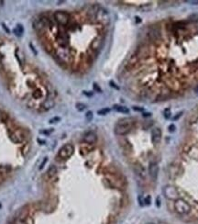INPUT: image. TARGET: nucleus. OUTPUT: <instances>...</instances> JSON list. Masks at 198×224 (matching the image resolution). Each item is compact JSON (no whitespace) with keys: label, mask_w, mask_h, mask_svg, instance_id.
<instances>
[{"label":"nucleus","mask_w":198,"mask_h":224,"mask_svg":"<svg viewBox=\"0 0 198 224\" xmlns=\"http://www.w3.org/2000/svg\"><path fill=\"white\" fill-rule=\"evenodd\" d=\"M33 29H34V30L37 32L38 35L42 36V35L45 34L46 29H47V27L42 22V20H41V19H37V20H35L33 21Z\"/></svg>","instance_id":"obj_10"},{"label":"nucleus","mask_w":198,"mask_h":224,"mask_svg":"<svg viewBox=\"0 0 198 224\" xmlns=\"http://www.w3.org/2000/svg\"><path fill=\"white\" fill-rule=\"evenodd\" d=\"M185 2L188 3V4L194 5V6H197L198 5V0H187V1H185Z\"/></svg>","instance_id":"obj_32"},{"label":"nucleus","mask_w":198,"mask_h":224,"mask_svg":"<svg viewBox=\"0 0 198 224\" xmlns=\"http://www.w3.org/2000/svg\"><path fill=\"white\" fill-rule=\"evenodd\" d=\"M134 171H135V173L137 174L138 176H140V178H142V179H145L146 178V170H145V168H144V166L141 165V164H140V163H137V164H135L134 165Z\"/></svg>","instance_id":"obj_15"},{"label":"nucleus","mask_w":198,"mask_h":224,"mask_svg":"<svg viewBox=\"0 0 198 224\" xmlns=\"http://www.w3.org/2000/svg\"><path fill=\"white\" fill-rule=\"evenodd\" d=\"M61 121V118H59V117H54L53 119H51V120H50V123H56V122H58V121Z\"/></svg>","instance_id":"obj_31"},{"label":"nucleus","mask_w":198,"mask_h":224,"mask_svg":"<svg viewBox=\"0 0 198 224\" xmlns=\"http://www.w3.org/2000/svg\"><path fill=\"white\" fill-rule=\"evenodd\" d=\"M150 115H151L150 113H144V114H143V117H150Z\"/></svg>","instance_id":"obj_44"},{"label":"nucleus","mask_w":198,"mask_h":224,"mask_svg":"<svg viewBox=\"0 0 198 224\" xmlns=\"http://www.w3.org/2000/svg\"><path fill=\"white\" fill-rule=\"evenodd\" d=\"M103 43H104V39H103V37L97 36V37H96V38L92 41V42H91V44H90V48H91V50L93 51H98L99 49L102 47Z\"/></svg>","instance_id":"obj_13"},{"label":"nucleus","mask_w":198,"mask_h":224,"mask_svg":"<svg viewBox=\"0 0 198 224\" xmlns=\"http://www.w3.org/2000/svg\"><path fill=\"white\" fill-rule=\"evenodd\" d=\"M133 109L138 110V111H142V110H143V108H139V107H133Z\"/></svg>","instance_id":"obj_40"},{"label":"nucleus","mask_w":198,"mask_h":224,"mask_svg":"<svg viewBox=\"0 0 198 224\" xmlns=\"http://www.w3.org/2000/svg\"><path fill=\"white\" fill-rule=\"evenodd\" d=\"M134 124V121L130 118H125L118 121L115 126V133L118 136L127 135L131 130Z\"/></svg>","instance_id":"obj_1"},{"label":"nucleus","mask_w":198,"mask_h":224,"mask_svg":"<svg viewBox=\"0 0 198 224\" xmlns=\"http://www.w3.org/2000/svg\"><path fill=\"white\" fill-rule=\"evenodd\" d=\"M47 159H48L47 157H45V158H44V161H43V163H41V167H40V169H42V168L44 167L45 164L47 163Z\"/></svg>","instance_id":"obj_36"},{"label":"nucleus","mask_w":198,"mask_h":224,"mask_svg":"<svg viewBox=\"0 0 198 224\" xmlns=\"http://www.w3.org/2000/svg\"><path fill=\"white\" fill-rule=\"evenodd\" d=\"M113 108L119 113H123V114H128L129 113V109L127 108L124 107V106H121V105H114Z\"/></svg>","instance_id":"obj_19"},{"label":"nucleus","mask_w":198,"mask_h":224,"mask_svg":"<svg viewBox=\"0 0 198 224\" xmlns=\"http://www.w3.org/2000/svg\"><path fill=\"white\" fill-rule=\"evenodd\" d=\"M75 107H76L77 110H79V111H83L86 108V105L84 103H77Z\"/></svg>","instance_id":"obj_28"},{"label":"nucleus","mask_w":198,"mask_h":224,"mask_svg":"<svg viewBox=\"0 0 198 224\" xmlns=\"http://www.w3.org/2000/svg\"><path fill=\"white\" fill-rule=\"evenodd\" d=\"M135 19H136V22H137V23H140V22H141V19H140L139 17H136Z\"/></svg>","instance_id":"obj_42"},{"label":"nucleus","mask_w":198,"mask_h":224,"mask_svg":"<svg viewBox=\"0 0 198 224\" xmlns=\"http://www.w3.org/2000/svg\"><path fill=\"white\" fill-rule=\"evenodd\" d=\"M53 18H54L55 21L61 27H65L70 21V15L67 12L62 11V10L56 11L53 14Z\"/></svg>","instance_id":"obj_4"},{"label":"nucleus","mask_w":198,"mask_h":224,"mask_svg":"<svg viewBox=\"0 0 198 224\" xmlns=\"http://www.w3.org/2000/svg\"><path fill=\"white\" fill-rule=\"evenodd\" d=\"M148 224H153V223H148Z\"/></svg>","instance_id":"obj_47"},{"label":"nucleus","mask_w":198,"mask_h":224,"mask_svg":"<svg viewBox=\"0 0 198 224\" xmlns=\"http://www.w3.org/2000/svg\"><path fill=\"white\" fill-rule=\"evenodd\" d=\"M2 27H3V29L6 31V33H9L10 32V30L8 29V28L6 27V24H4V23H2Z\"/></svg>","instance_id":"obj_37"},{"label":"nucleus","mask_w":198,"mask_h":224,"mask_svg":"<svg viewBox=\"0 0 198 224\" xmlns=\"http://www.w3.org/2000/svg\"><path fill=\"white\" fill-rule=\"evenodd\" d=\"M83 141H84V143L92 145V144H94V143H97V135L94 131H88V132H86V133L84 135Z\"/></svg>","instance_id":"obj_12"},{"label":"nucleus","mask_w":198,"mask_h":224,"mask_svg":"<svg viewBox=\"0 0 198 224\" xmlns=\"http://www.w3.org/2000/svg\"><path fill=\"white\" fill-rule=\"evenodd\" d=\"M171 115H172V112H171V108H167L163 110V116L166 120L170 119L171 118Z\"/></svg>","instance_id":"obj_26"},{"label":"nucleus","mask_w":198,"mask_h":224,"mask_svg":"<svg viewBox=\"0 0 198 224\" xmlns=\"http://www.w3.org/2000/svg\"><path fill=\"white\" fill-rule=\"evenodd\" d=\"M175 125L174 124H171L169 126V131H171V132H173L174 130H175Z\"/></svg>","instance_id":"obj_35"},{"label":"nucleus","mask_w":198,"mask_h":224,"mask_svg":"<svg viewBox=\"0 0 198 224\" xmlns=\"http://www.w3.org/2000/svg\"><path fill=\"white\" fill-rule=\"evenodd\" d=\"M96 21L102 26H104V27L109 25L110 17H109V14L107 13V11L105 9L99 7L98 11L97 13V16H96Z\"/></svg>","instance_id":"obj_5"},{"label":"nucleus","mask_w":198,"mask_h":224,"mask_svg":"<svg viewBox=\"0 0 198 224\" xmlns=\"http://www.w3.org/2000/svg\"><path fill=\"white\" fill-rule=\"evenodd\" d=\"M29 46H30V48H31V50H32V51H33V52L35 53V55H36V54H37V51L34 50V48L32 47V45H31V44H29Z\"/></svg>","instance_id":"obj_43"},{"label":"nucleus","mask_w":198,"mask_h":224,"mask_svg":"<svg viewBox=\"0 0 198 224\" xmlns=\"http://www.w3.org/2000/svg\"><path fill=\"white\" fill-rule=\"evenodd\" d=\"M174 209H175V211L180 215H187L191 211L190 204L183 199H178L175 200Z\"/></svg>","instance_id":"obj_2"},{"label":"nucleus","mask_w":198,"mask_h":224,"mask_svg":"<svg viewBox=\"0 0 198 224\" xmlns=\"http://www.w3.org/2000/svg\"><path fill=\"white\" fill-rule=\"evenodd\" d=\"M25 222H26V224H34V222H33V220H32L30 217H28V218H27V220L25 221Z\"/></svg>","instance_id":"obj_34"},{"label":"nucleus","mask_w":198,"mask_h":224,"mask_svg":"<svg viewBox=\"0 0 198 224\" xmlns=\"http://www.w3.org/2000/svg\"><path fill=\"white\" fill-rule=\"evenodd\" d=\"M182 114H183V112H180V113H178V114H177L178 116H175V117L173 118V120H174V121H176V120H178V119H179V118H180V117L182 116Z\"/></svg>","instance_id":"obj_39"},{"label":"nucleus","mask_w":198,"mask_h":224,"mask_svg":"<svg viewBox=\"0 0 198 224\" xmlns=\"http://www.w3.org/2000/svg\"><path fill=\"white\" fill-rule=\"evenodd\" d=\"M148 174L153 180L157 179L159 174V165L156 163L152 162L148 165Z\"/></svg>","instance_id":"obj_14"},{"label":"nucleus","mask_w":198,"mask_h":224,"mask_svg":"<svg viewBox=\"0 0 198 224\" xmlns=\"http://www.w3.org/2000/svg\"><path fill=\"white\" fill-rule=\"evenodd\" d=\"M138 60H139V58L135 55V56H133L129 61H128V63L127 64V65H126V68L127 69V70H131L134 66H135V64L138 63Z\"/></svg>","instance_id":"obj_20"},{"label":"nucleus","mask_w":198,"mask_h":224,"mask_svg":"<svg viewBox=\"0 0 198 224\" xmlns=\"http://www.w3.org/2000/svg\"><path fill=\"white\" fill-rule=\"evenodd\" d=\"M56 42L61 48H67V46L69 45V36H68V34L66 32L59 30V33L56 37Z\"/></svg>","instance_id":"obj_9"},{"label":"nucleus","mask_w":198,"mask_h":224,"mask_svg":"<svg viewBox=\"0 0 198 224\" xmlns=\"http://www.w3.org/2000/svg\"><path fill=\"white\" fill-rule=\"evenodd\" d=\"M15 224H26V222H23V221H20L19 219H18V220L16 221Z\"/></svg>","instance_id":"obj_38"},{"label":"nucleus","mask_w":198,"mask_h":224,"mask_svg":"<svg viewBox=\"0 0 198 224\" xmlns=\"http://www.w3.org/2000/svg\"><path fill=\"white\" fill-rule=\"evenodd\" d=\"M74 147L73 144H71V143L64 144L61 149L59 150L58 157H60L62 160H67L74 154Z\"/></svg>","instance_id":"obj_6"},{"label":"nucleus","mask_w":198,"mask_h":224,"mask_svg":"<svg viewBox=\"0 0 198 224\" xmlns=\"http://www.w3.org/2000/svg\"><path fill=\"white\" fill-rule=\"evenodd\" d=\"M57 172H58L57 167H56L55 165H50L49 167V169H48V171H47V176H48V178H50V179L53 178V177L57 174Z\"/></svg>","instance_id":"obj_21"},{"label":"nucleus","mask_w":198,"mask_h":224,"mask_svg":"<svg viewBox=\"0 0 198 224\" xmlns=\"http://www.w3.org/2000/svg\"><path fill=\"white\" fill-rule=\"evenodd\" d=\"M93 87H94L95 91H97V93H102V89H101V87L99 86L97 83H95V84L93 85Z\"/></svg>","instance_id":"obj_30"},{"label":"nucleus","mask_w":198,"mask_h":224,"mask_svg":"<svg viewBox=\"0 0 198 224\" xmlns=\"http://www.w3.org/2000/svg\"><path fill=\"white\" fill-rule=\"evenodd\" d=\"M57 58H58L60 64H67L70 62L71 54L66 48H62L57 51Z\"/></svg>","instance_id":"obj_8"},{"label":"nucleus","mask_w":198,"mask_h":224,"mask_svg":"<svg viewBox=\"0 0 198 224\" xmlns=\"http://www.w3.org/2000/svg\"><path fill=\"white\" fill-rule=\"evenodd\" d=\"M162 193L163 196L169 200H176L178 199V191L175 188V187H173L172 185H166L163 188H162Z\"/></svg>","instance_id":"obj_7"},{"label":"nucleus","mask_w":198,"mask_h":224,"mask_svg":"<svg viewBox=\"0 0 198 224\" xmlns=\"http://www.w3.org/2000/svg\"><path fill=\"white\" fill-rule=\"evenodd\" d=\"M41 96H42V93H41V89H36L33 93V98L35 99H40L41 98Z\"/></svg>","instance_id":"obj_27"},{"label":"nucleus","mask_w":198,"mask_h":224,"mask_svg":"<svg viewBox=\"0 0 198 224\" xmlns=\"http://www.w3.org/2000/svg\"><path fill=\"white\" fill-rule=\"evenodd\" d=\"M28 217V209L27 207H25V208H23V209L20 210V214H19V219L20 221L25 222Z\"/></svg>","instance_id":"obj_22"},{"label":"nucleus","mask_w":198,"mask_h":224,"mask_svg":"<svg viewBox=\"0 0 198 224\" xmlns=\"http://www.w3.org/2000/svg\"><path fill=\"white\" fill-rule=\"evenodd\" d=\"M145 202H146V204L149 205V204H150V197H148V198L146 199V200H145Z\"/></svg>","instance_id":"obj_41"},{"label":"nucleus","mask_w":198,"mask_h":224,"mask_svg":"<svg viewBox=\"0 0 198 224\" xmlns=\"http://www.w3.org/2000/svg\"><path fill=\"white\" fill-rule=\"evenodd\" d=\"M148 37L150 39V41H152L153 42H158L160 39H161V32L159 29H151L149 31H148Z\"/></svg>","instance_id":"obj_17"},{"label":"nucleus","mask_w":198,"mask_h":224,"mask_svg":"<svg viewBox=\"0 0 198 224\" xmlns=\"http://www.w3.org/2000/svg\"><path fill=\"white\" fill-rule=\"evenodd\" d=\"M161 137H162V132L160 128H154L151 130V143L156 145L159 144L161 141Z\"/></svg>","instance_id":"obj_11"},{"label":"nucleus","mask_w":198,"mask_h":224,"mask_svg":"<svg viewBox=\"0 0 198 224\" xmlns=\"http://www.w3.org/2000/svg\"><path fill=\"white\" fill-rule=\"evenodd\" d=\"M26 131L23 129L20 128H17L14 130H12L9 134V138L10 140L14 143H22L26 140Z\"/></svg>","instance_id":"obj_3"},{"label":"nucleus","mask_w":198,"mask_h":224,"mask_svg":"<svg viewBox=\"0 0 198 224\" xmlns=\"http://www.w3.org/2000/svg\"><path fill=\"white\" fill-rule=\"evenodd\" d=\"M120 143H121V147L123 148L124 151L130 152V151H131V145H130V143H129L127 140H123V142H121Z\"/></svg>","instance_id":"obj_23"},{"label":"nucleus","mask_w":198,"mask_h":224,"mask_svg":"<svg viewBox=\"0 0 198 224\" xmlns=\"http://www.w3.org/2000/svg\"><path fill=\"white\" fill-rule=\"evenodd\" d=\"M46 42V43L43 42H41V43H43V47L45 48V50L47 51L48 52H51L52 51V50H53V47H52V45L50 43V42H48V41H45Z\"/></svg>","instance_id":"obj_24"},{"label":"nucleus","mask_w":198,"mask_h":224,"mask_svg":"<svg viewBox=\"0 0 198 224\" xmlns=\"http://www.w3.org/2000/svg\"><path fill=\"white\" fill-rule=\"evenodd\" d=\"M93 112L92 111H88V112H86V115H85V119H86V121H88V122H90L92 120H93Z\"/></svg>","instance_id":"obj_29"},{"label":"nucleus","mask_w":198,"mask_h":224,"mask_svg":"<svg viewBox=\"0 0 198 224\" xmlns=\"http://www.w3.org/2000/svg\"><path fill=\"white\" fill-rule=\"evenodd\" d=\"M109 112H110V108H102V109H100V110L97 111V114L101 115V116H105V115L108 114Z\"/></svg>","instance_id":"obj_25"},{"label":"nucleus","mask_w":198,"mask_h":224,"mask_svg":"<svg viewBox=\"0 0 198 224\" xmlns=\"http://www.w3.org/2000/svg\"><path fill=\"white\" fill-rule=\"evenodd\" d=\"M0 117H1V113H0Z\"/></svg>","instance_id":"obj_46"},{"label":"nucleus","mask_w":198,"mask_h":224,"mask_svg":"<svg viewBox=\"0 0 198 224\" xmlns=\"http://www.w3.org/2000/svg\"><path fill=\"white\" fill-rule=\"evenodd\" d=\"M1 61H2V55L0 54V64H1Z\"/></svg>","instance_id":"obj_45"},{"label":"nucleus","mask_w":198,"mask_h":224,"mask_svg":"<svg viewBox=\"0 0 198 224\" xmlns=\"http://www.w3.org/2000/svg\"><path fill=\"white\" fill-rule=\"evenodd\" d=\"M55 106V100L53 98L51 97H48L46 98L45 100L42 102L41 104V108L44 111H47V110H50V108H52L53 107Z\"/></svg>","instance_id":"obj_16"},{"label":"nucleus","mask_w":198,"mask_h":224,"mask_svg":"<svg viewBox=\"0 0 198 224\" xmlns=\"http://www.w3.org/2000/svg\"><path fill=\"white\" fill-rule=\"evenodd\" d=\"M13 33L17 36V37H20L22 36V34L24 33V28L21 24H17V26L14 28L13 29Z\"/></svg>","instance_id":"obj_18"},{"label":"nucleus","mask_w":198,"mask_h":224,"mask_svg":"<svg viewBox=\"0 0 198 224\" xmlns=\"http://www.w3.org/2000/svg\"><path fill=\"white\" fill-rule=\"evenodd\" d=\"M109 85H110V86H111L112 87L116 88L117 90H119V86H117V85H116V84H115V83H114L113 81H110V82H109Z\"/></svg>","instance_id":"obj_33"}]
</instances>
